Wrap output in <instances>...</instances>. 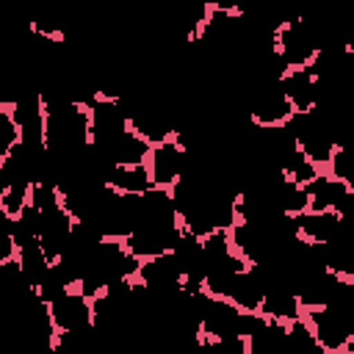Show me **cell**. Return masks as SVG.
Returning <instances> with one entry per match:
<instances>
[{"instance_id":"3957f363","label":"cell","mask_w":354,"mask_h":354,"mask_svg":"<svg viewBox=\"0 0 354 354\" xmlns=\"http://www.w3.org/2000/svg\"><path fill=\"white\" fill-rule=\"evenodd\" d=\"M105 185H111L119 194H144L152 185V180H149L147 163H130V166H113L108 171Z\"/></svg>"},{"instance_id":"5b68a950","label":"cell","mask_w":354,"mask_h":354,"mask_svg":"<svg viewBox=\"0 0 354 354\" xmlns=\"http://www.w3.org/2000/svg\"><path fill=\"white\" fill-rule=\"evenodd\" d=\"M14 254H17V246H14V241H11V230L0 227V263H3V260H11Z\"/></svg>"},{"instance_id":"6da1fadb","label":"cell","mask_w":354,"mask_h":354,"mask_svg":"<svg viewBox=\"0 0 354 354\" xmlns=\"http://www.w3.org/2000/svg\"><path fill=\"white\" fill-rule=\"evenodd\" d=\"M53 329L55 335H75V332H88L94 326V313L88 296H83L77 288L61 290L53 301H47Z\"/></svg>"},{"instance_id":"277c9868","label":"cell","mask_w":354,"mask_h":354,"mask_svg":"<svg viewBox=\"0 0 354 354\" xmlns=\"http://www.w3.org/2000/svg\"><path fill=\"white\" fill-rule=\"evenodd\" d=\"M19 141V127L8 108H0V158Z\"/></svg>"},{"instance_id":"7a4b0ae2","label":"cell","mask_w":354,"mask_h":354,"mask_svg":"<svg viewBox=\"0 0 354 354\" xmlns=\"http://www.w3.org/2000/svg\"><path fill=\"white\" fill-rule=\"evenodd\" d=\"M147 171H149V180L152 185H160V188H171L177 183V177L183 174V166H185V147L171 136L160 144H152L149 155H147Z\"/></svg>"}]
</instances>
